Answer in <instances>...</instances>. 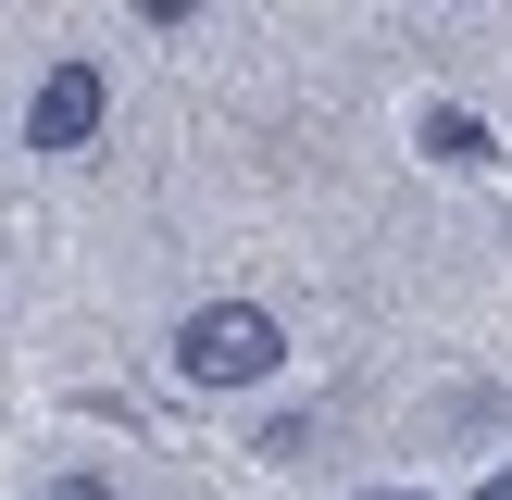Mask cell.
I'll list each match as a JSON object with an SVG mask.
<instances>
[{
	"label": "cell",
	"mask_w": 512,
	"mask_h": 500,
	"mask_svg": "<svg viewBox=\"0 0 512 500\" xmlns=\"http://www.w3.org/2000/svg\"><path fill=\"white\" fill-rule=\"evenodd\" d=\"M275 363H288V325H275L263 300H200V313L175 325V375H188V388H263Z\"/></svg>",
	"instance_id": "cell-1"
},
{
	"label": "cell",
	"mask_w": 512,
	"mask_h": 500,
	"mask_svg": "<svg viewBox=\"0 0 512 500\" xmlns=\"http://www.w3.org/2000/svg\"><path fill=\"white\" fill-rule=\"evenodd\" d=\"M100 113H113V75H100L88 50H63V63L38 75V100H25V150H50V163H63V150L100 138Z\"/></svg>",
	"instance_id": "cell-2"
},
{
	"label": "cell",
	"mask_w": 512,
	"mask_h": 500,
	"mask_svg": "<svg viewBox=\"0 0 512 500\" xmlns=\"http://www.w3.org/2000/svg\"><path fill=\"white\" fill-rule=\"evenodd\" d=\"M413 150H425V163H450V175H463V163H488L500 138H488L475 113H463V100H425V113H413Z\"/></svg>",
	"instance_id": "cell-3"
},
{
	"label": "cell",
	"mask_w": 512,
	"mask_h": 500,
	"mask_svg": "<svg viewBox=\"0 0 512 500\" xmlns=\"http://www.w3.org/2000/svg\"><path fill=\"white\" fill-rule=\"evenodd\" d=\"M50 500H113V488H100V475H50Z\"/></svg>",
	"instance_id": "cell-4"
},
{
	"label": "cell",
	"mask_w": 512,
	"mask_h": 500,
	"mask_svg": "<svg viewBox=\"0 0 512 500\" xmlns=\"http://www.w3.org/2000/svg\"><path fill=\"white\" fill-rule=\"evenodd\" d=\"M475 500H512V463H500V475H475Z\"/></svg>",
	"instance_id": "cell-5"
}]
</instances>
